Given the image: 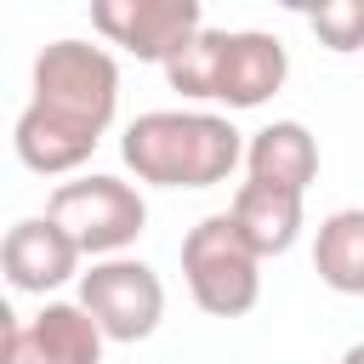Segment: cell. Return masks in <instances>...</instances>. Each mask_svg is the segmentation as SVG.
<instances>
[{
    "mask_svg": "<svg viewBox=\"0 0 364 364\" xmlns=\"http://www.w3.org/2000/svg\"><path fill=\"white\" fill-rule=\"evenodd\" d=\"M119 108V68L102 46L51 40L34 57V102L17 114L11 148L40 176H68L91 159Z\"/></svg>",
    "mask_w": 364,
    "mask_h": 364,
    "instance_id": "obj_1",
    "label": "cell"
},
{
    "mask_svg": "<svg viewBox=\"0 0 364 364\" xmlns=\"http://www.w3.org/2000/svg\"><path fill=\"white\" fill-rule=\"evenodd\" d=\"M119 154L136 171V182H154V188H216L245 159V142L222 114L154 108V114H136L125 125Z\"/></svg>",
    "mask_w": 364,
    "mask_h": 364,
    "instance_id": "obj_2",
    "label": "cell"
},
{
    "mask_svg": "<svg viewBox=\"0 0 364 364\" xmlns=\"http://www.w3.org/2000/svg\"><path fill=\"white\" fill-rule=\"evenodd\" d=\"M290 74V57L262 28H199L171 63L165 80L182 97L228 102V108H262Z\"/></svg>",
    "mask_w": 364,
    "mask_h": 364,
    "instance_id": "obj_3",
    "label": "cell"
},
{
    "mask_svg": "<svg viewBox=\"0 0 364 364\" xmlns=\"http://www.w3.org/2000/svg\"><path fill=\"white\" fill-rule=\"evenodd\" d=\"M182 273L210 318H239L262 296V256L245 245L233 216H205L182 239Z\"/></svg>",
    "mask_w": 364,
    "mask_h": 364,
    "instance_id": "obj_4",
    "label": "cell"
},
{
    "mask_svg": "<svg viewBox=\"0 0 364 364\" xmlns=\"http://www.w3.org/2000/svg\"><path fill=\"white\" fill-rule=\"evenodd\" d=\"M46 216L80 245V256H108V262H114V250H125V245L142 233L148 205H142V193H136L131 182H119V176H80V182H63V188L51 193Z\"/></svg>",
    "mask_w": 364,
    "mask_h": 364,
    "instance_id": "obj_5",
    "label": "cell"
},
{
    "mask_svg": "<svg viewBox=\"0 0 364 364\" xmlns=\"http://www.w3.org/2000/svg\"><path fill=\"white\" fill-rule=\"evenodd\" d=\"M80 307L97 318V330L108 341H142L165 318V284L148 262L114 256V262H97L80 279Z\"/></svg>",
    "mask_w": 364,
    "mask_h": 364,
    "instance_id": "obj_6",
    "label": "cell"
},
{
    "mask_svg": "<svg viewBox=\"0 0 364 364\" xmlns=\"http://www.w3.org/2000/svg\"><path fill=\"white\" fill-rule=\"evenodd\" d=\"M0 364H102V330L80 301H46L34 318L0 313Z\"/></svg>",
    "mask_w": 364,
    "mask_h": 364,
    "instance_id": "obj_7",
    "label": "cell"
},
{
    "mask_svg": "<svg viewBox=\"0 0 364 364\" xmlns=\"http://www.w3.org/2000/svg\"><path fill=\"white\" fill-rule=\"evenodd\" d=\"M91 23L142 63H171L199 28V0H91Z\"/></svg>",
    "mask_w": 364,
    "mask_h": 364,
    "instance_id": "obj_8",
    "label": "cell"
},
{
    "mask_svg": "<svg viewBox=\"0 0 364 364\" xmlns=\"http://www.w3.org/2000/svg\"><path fill=\"white\" fill-rule=\"evenodd\" d=\"M0 262H6L11 290H34V296H46V290H57L63 279H74V267H80V245H74L51 216H28V222H17V228L6 233Z\"/></svg>",
    "mask_w": 364,
    "mask_h": 364,
    "instance_id": "obj_9",
    "label": "cell"
},
{
    "mask_svg": "<svg viewBox=\"0 0 364 364\" xmlns=\"http://www.w3.org/2000/svg\"><path fill=\"white\" fill-rule=\"evenodd\" d=\"M245 165H250V182H267V188H284V193H307V182L318 176V142L301 119H273L250 136L245 148Z\"/></svg>",
    "mask_w": 364,
    "mask_h": 364,
    "instance_id": "obj_10",
    "label": "cell"
},
{
    "mask_svg": "<svg viewBox=\"0 0 364 364\" xmlns=\"http://www.w3.org/2000/svg\"><path fill=\"white\" fill-rule=\"evenodd\" d=\"M233 228L245 233V245L256 256H284L301 233V193H284V188H267V182H245L233 193Z\"/></svg>",
    "mask_w": 364,
    "mask_h": 364,
    "instance_id": "obj_11",
    "label": "cell"
},
{
    "mask_svg": "<svg viewBox=\"0 0 364 364\" xmlns=\"http://www.w3.org/2000/svg\"><path fill=\"white\" fill-rule=\"evenodd\" d=\"M313 267L330 290L364 296V210H336L318 222L313 239Z\"/></svg>",
    "mask_w": 364,
    "mask_h": 364,
    "instance_id": "obj_12",
    "label": "cell"
},
{
    "mask_svg": "<svg viewBox=\"0 0 364 364\" xmlns=\"http://www.w3.org/2000/svg\"><path fill=\"white\" fill-rule=\"evenodd\" d=\"M307 28L330 51H364V0H330L307 11Z\"/></svg>",
    "mask_w": 364,
    "mask_h": 364,
    "instance_id": "obj_13",
    "label": "cell"
},
{
    "mask_svg": "<svg viewBox=\"0 0 364 364\" xmlns=\"http://www.w3.org/2000/svg\"><path fill=\"white\" fill-rule=\"evenodd\" d=\"M341 364H364V341H353V347L341 353Z\"/></svg>",
    "mask_w": 364,
    "mask_h": 364,
    "instance_id": "obj_14",
    "label": "cell"
}]
</instances>
